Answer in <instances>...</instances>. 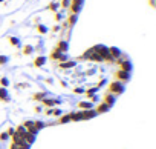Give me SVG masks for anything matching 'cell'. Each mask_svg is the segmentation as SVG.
Segmentation results:
<instances>
[{
    "mask_svg": "<svg viewBox=\"0 0 156 149\" xmlns=\"http://www.w3.org/2000/svg\"><path fill=\"white\" fill-rule=\"evenodd\" d=\"M9 138V135L6 134V132H2V134H0V140H2V141H6Z\"/></svg>",
    "mask_w": 156,
    "mask_h": 149,
    "instance_id": "obj_32",
    "label": "cell"
},
{
    "mask_svg": "<svg viewBox=\"0 0 156 149\" xmlns=\"http://www.w3.org/2000/svg\"><path fill=\"white\" fill-rule=\"evenodd\" d=\"M8 40H9L11 45H14V46H20V40H19L17 37H9Z\"/></svg>",
    "mask_w": 156,
    "mask_h": 149,
    "instance_id": "obj_27",
    "label": "cell"
},
{
    "mask_svg": "<svg viewBox=\"0 0 156 149\" xmlns=\"http://www.w3.org/2000/svg\"><path fill=\"white\" fill-rule=\"evenodd\" d=\"M98 89H100L98 86H94V88H90V89H87V91H86L84 94H86L87 97H89V95H95V94L98 92Z\"/></svg>",
    "mask_w": 156,
    "mask_h": 149,
    "instance_id": "obj_20",
    "label": "cell"
},
{
    "mask_svg": "<svg viewBox=\"0 0 156 149\" xmlns=\"http://www.w3.org/2000/svg\"><path fill=\"white\" fill-rule=\"evenodd\" d=\"M116 63L119 65L121 71H126V72H130V74H132V71H133V65H132V61H130V60H122V58H116Z\"/></svg>",
    "mask_w": 156,
    "mask_h": 149,
    "instance_id": "obj_2",
    "label": "cell"
},
{
    "mask_svg": "<svg viewBox=\"0 0 156 149\" xmlns=\"http://www.w3.org/2000/svg\"><path fill=\"white\" fill-rule=\"evenodd\" d=\"M55 49H57V51H60V52H64V54H66V52H67V49H69V43H67V40H60Z\"/></svg>",
    "mask_w": 156,
    "mask_h": 149,
    "instance_id": "obj_9",
    "label": "cell"
},
{
    "mask_svg": "<svg viewBox=\"0 0 156 149\" xmlns=\"http://www.w3.org/2000/svg\"><path fill=\"white\" fill-rule=\"evenodd\" d=\"M44 112H46V115H52V109H46Z\"/></svg>",
    "mask_w": 156,
    "mask_h": 149,
    "instance_id": "obj_42",
    "label": "cell"
},
{
    "mask_svg": "<svg viewBox=\"0 0 156 149\" xmlns=\"http://www.w3.org/2000/svg\"><path fill=\"white\" fill-rule=\"evenodd\" d=\"M73 92H75V94H84V92H86V89H84V88H81V86H78V88H75V89H73Z\"/></svg>",
    "mask_w": 156,
    "mask_h": 149,
    "instance_id": "obj_31",
    "label": "cell"
},
{
    "mask_svg": "<svg viewBox=\"0 0 156 149\" xmlns=\"http://www.w3.org/2000/svg\"><path fill=\"white\" fill-rule=\"evenodd\" d=\"M115 102H116V97H115L113 94H107V95L104 97V102H103V103H106L109 108H112V106L115 105Z\"/></svg>",
    "mask_w": 156,
    "mask_h": 149,
    "instance_id": "obj_11",
    "label": "cell"
},
{
    "mask_svg": "<svg viewBox=\"0 0 156 149\" xmlns=\"http://www.w3.org/2000/svg\"><path fill=\"white\" fill-rule=\"evenodd\" d=\"M6 134H8V135H9V137H12V135H14V134H16V129H14V128H9V129H8V131H6Z\"/></svg>",
    "mask_w": 156,
    "mask_h": 149,
    "instance_id": "obj_33",
    "label": "cell"
},
{
    "mask_svg": "<svg viewBox=\"0 0 156 149\" xmlns=\"http://www.w3.org/2000/svg\"><path fill=\"white\" fill-rule=\"evenodd\" d=\"M116 79H118V82H121V83H127V82H130V79H132V74L130 72H126V71H118L116 74Z\"/></svg>",
    "mask_w": 156,
    "mask_h": 149,
    "instance_id": "obj_3",
    "label": "cell"
},
{
    "mask_svg": "<svg viewBox=\"0 0 156 149\" xmlns=\"http://www.w3.org/2000/svg\"><path fill=\"white\" fill-rule=\"evenodd\" d=\"M17 86H19V88H28L29 85H28V83H20V85H17Z\"/></svg>",
    "mask_w": 156,
    "mask_h": 149,
    "instance_id": "obj_40",
    "label": "cell"
},
{
    "mask_svg": "<svg viewBox=\"0 0 156 149\" xmlns=\"http://www.w3.org/2000/svg\"><path fill=\"white\" fill-rule=\"evenodd\" d=\"M51 58H54V60H60V63H63V61H66V60H67V54H64V52H60V51L54 49V52L51 54Z\"/></svg>",
    "mask_w": 156,
    "mask_h": 149,
    "instance_id": "obj_5",
    "label": "cell"
},
{
    "mask_svg": "<svg viewBox=\"0 0 156 149\" xmlns=\"http://www.w3.org/2000/svg\"><path fill=\"white\" fill-rule=\"evenodd\" d=\"M83 3H84V0H73V2L70 3L72 14H78V13H80L83 9Z\"/></svg>",
    "mask_w": 156,
    "mask_h": 149,
    "instance_id": "obj_4",
    "label": "cell"
},
{
    "mask_svg": "<svg viewBox=\"0 0 156 149\" xmlns=\"http://www.w3.org/2000/svg\"><path fill=\"white\" fill-rule=\"evenodd\" d=\"M0 100H2V102H9L11 100L8 89L6 88H2V86H0Z\"/></svg>",
    "mask_w": 156,
    "mask_h": 149,
    "instance_id": "obj_12",
    "label": "cell"
},
{
    "mask_svg": "<svg viewBox=\"0 0 156 149\" xmlns=\"http://www.w3.org/2000/svg\"><path fill=\"white\" fill-rule=\"evenodd\" d=\"M37 31H38L40 34H46V32H48V28H46L44 25H38V26H37Z\"/></svg>",
    "mask_w": 156,
    "mask_h": 149,
    "instance_id": "obj_28",
    "label": "cell"
},
{
    "mask_svg": "<svg viewBox=\"0 0 156 149\" xmlns=\"http://www.w3.org/2000/svg\"><path fill=\"white\" fill-rule=\"evenodd\" d=\"M0 85H2V88H8L9 86V79L8 77H2L0 79Z\"/></svg>",
    "mask_w": 156,
    "mask_h": 149,
    "instance_id": "obj_25",
    "label": "cell"
},
{
    "mask_svg": "<svg viewBox=\"0 0 156 149\" xmlns=\"http://www.w3.org/2000/svg\"><path fill=\"white\" fill-rule=\"evenodd\" d=\"M61 19H63V14H60V13H57V14H55V20H57V22H60Z\"/></svg>",
    "mask_w": 156,
    "mask_h": 149,
    "instance_id": "obj_36",
    "label": "cell"
},
{
    "mask_svg": "<svg viewBox=\"0 0 156 149\" xmlns=\"http://www.w3.org/2000/svg\"><path fill=\"white\" fill-rule=\"evenodd\" d=\"M69 3H70L69 0H63V2H61V6H63V8H69Z\"/></svg>",
    "mask_w": 156,
    "mask_h": 149,
    "instance_id": "obj_35",
    "label": "cell"
},
{
    "mask_svg": "<svg viewBox=\"0 0 156 149\" xmlns=\"http://www.w3.org/2000/svg\"><path fill=\"white\" fill-rule=\"evenodd\" d=\"M12 140H14L12 143H16V144H22V143H26V141H25V138H23L22 135H19V134H14V135H12Z\"/></svg>",
    "mask_w": 156,
    "mask_h": 149,
    "instance_id": "obj_18",
    "label": "cell"
},
{
    "mask_svg": "<svg viewBox=\"0 0 156 149\" xmlns=\"http://www.w3.org/2000/svg\"><path fill=\"white\" fill-rule=\"evenodd\" d=\"M32 52H34V48H32L31 45H26L25 49H23V54H25V55H31Z\"/></svg>",
    "mask_w": 156,
    "mask_h": 149,
    "instance_id": "obj_23",
    "label": "cell"
},
{
    "mask_svg": "<svg viewBox=\"0 0 156 149\" xmlns=\"http://www.w3.org/2000/svg\"><path fill=\"white\" fill-rule=\"evenodd\" d=\"M76 20H78V14H70V16H69V19H67V25L72 28V26L76 23Z\"/></svg>",
    "mask_w": 156,
    "mask_h": 149,
    "instance_id": "obj_17",
    "label": "cell"
},
{
    "mask_svg": "<svg viewBox=\"0 0 156 149\" xmlns=\"http://www.w3.org/2000/svg\"><path fill=\"white\" fill-rule=\"evenodd\" d=\"M46 125L43 123V121H40V120H34V128L37 129V131H40V129H43Z\"/></svg>",
    "mask_w": 156,
    "mask_h": 149,
    "instance_id": "obj_22",
    "label": "cell"
},
{
    "mask_svg": "<svg viewBox=\"0 0 156 149\" xmlns=\"http://www.w3.org/2000/svg\"><path fill=\"white\" fill-rule=\"evenodd\" d=\"M8 60H9L8 55H0V66H2V65H6Z\"/></svg>",
    "mask_w": 156,
    "mask_h": 149,
    "instance_id": "obj_29",
    "label": "cell"
},
{
    "mask_svg": "<svg viewBox=\"0 0 156 149\" xmlns=\"http://www.w3.org/2000/svg\"><path fill=\"white\" fill-rule=\"evenodd\" d=\"M41 102H43V105L48 106V108H54V106L60 105V100H58V99H48V97H46V99H43Z\"/></svg>",
    "mask_w": 156,
    "mask_h": 149,
    "instance_id": "obj_7",
    "label": "cell"
},
{
    "mask_svg": "<svg viewBox=\"0 0 156 149\" xmlns=\"http://www.w3.org/2000/svg\"><path fill=\"white\" fill-rule=\"evenodd\" d=\"M109 54L116 60V58H121V55H122V52H121V49L119 48H116V46H110L109 48Z\"/></svg>",
    "mask_w": 156,
    "mask_h": 149,
    "instance_id": "obj_10",
    "label": "cell"
},
{
    "mask_svg": "<svg viewBox=\"0 0 156 149\" xmlns=\"http://www.w3.org/2000/svg\"><path fill=\"white\" fill-rule=\"evenodd\" d=\"M52 114L57 115V117H60L61 115V109H52Z\"/></svg>",
    "mask_w": 156,
    "mask_h": 149,
    "instance_id": "obj_34",
    "label": "cell"
},
{
    "mask_svg": "<svg viewBox=\"0 0 156 149\" xmlns=\"http://www.w3.org/2000/svg\"><path fill=\"white\" fill-rule=\"evenodd\" d=\"M46 60H48V58H46L44 55H38V57L34 60V66H37V68H41L43 65H46Z\"/></svg>",
    "mask_w": 156,
    "mask_h": 149,
    "instance_id": "obj_13",
    "label": "cell"
},
{
    "mask_svg": "<svg viewBox=\"0 0 156 149\" xmlns=\"http://www.w3.org/2000/svg\"><path fill=\"white\" fill-rule=\"evenodd\" d=\"M106 82H107V80H106V79H103V80H101V82L98 83V88H101V86H104V85H106Z\"/></svg>",
    "mask_w": 156,
    "mask_h": 149,
    "instance_id": "obj_38",
    "label": "cell"
},
{
    "mask_svg": "<svg viewBox=\"0 0 156 149\" xmlns=\"http://www.w3.org/2000/svg\"><path fill=\"white\" fill-rule=\"evenodd\" d=\"M109 89H110V94H113V95H121V94H124V91H126V85L121 83V82H113V83H110Z\"/></svg>",
    "mask_w": 156,
    "mask_h": 149,
    "instance_id": "obj_1",
    "label": "cell"
},
{
    "mask_svg": "<svg viewBox=\"0 0 156 149\" xmlns=\"http://www.w3.org/2000/svg\"><path fill=\"white\" fill-rule=\"evenodd\" d=\"M52 31H54V32H58V31H60V26H58V25H55V26L52 28Z\"/></svg>",
    "mask_w": 156,
    "mask_h": 149,
    "instance_id": "obj_39",
    "label": "cell"
},
{
    "mask_svg": "<svg viewBox=\"0 0 156 149\" xmlns=\"http://www.w3.org/2000/svg\"><path fill=\"white\" fill-rule=\"evenodd\" d=\"M75 66H76V60H66V61L58 65L60 69H70V68H75Z\"/></svg>",
    "mask_w": 156,
    "mask_h": 149,
    "instance_id": "obj_6",
    "label": "cell"
},
{
    "mask_svg": "<svg viewBox=\"0 0 156 149\" xmlns=\"http://www.w3.org/2000/svg\"><path fill=\"white\" fill-rule=\"evenodd\" d=\"M78 108L86 111V109H94V103L92 102H80L78 103Z\"/></svg>",
    "mask_w": 156,
    "mask_h": 149,
    "instance_id": "obj_15",
    "label": "cell"
},
{
    "mask_svg": "<svg viewBox=\"0 0 156 149\" xmlns=\"http://www.w3.org/2000/svg\"><path fill=\"white\" fill-rule=\"evenodd\" d=\"M109 111H110V108H109V106H107L106 103H101V105L98 106V109H97V112H98V114H103V112H109Z\"/></svg>",
    "mask_w": 156,
    "mask_h": 149,
    "instance_id": "obj_19",
    "label": "cell"
},
{
    "mask_svg": "<svg viewBox=\"0 0 156 149\" xmlns=\"http://www.w3.org/2000/svg\"><path fill=\"white\" fill-rule=\"evenodd\" d=\"M69 121H70V114H66V115H63V117L58 120L60 125H64V123H69Z\"/></svg>",
    "mask_w": 156,
    "mask_h": 149,
    "instance_id": "obj_21",
    "label": "cell"
},
{
    "mask_svg": "<svg viewBox=\"0 0 156 149\" xmlns=\"http://www.w3.org/2000/svg\"><path fill=\"white\" fill-rule=\"evenodd\" d=\"M16 134H19V135H22V137H23V135L26 134V129H25V126H22V125H20V126H17V129H16Z\"/></svg>",
    "mask_w": 156,
    "mask_h": 149,
    "instance_id": "obj_26",
    "label": "cell"
},
{
    "mask_svg": "<svg viewBox=\"0 0 156 149\" xmlns=\"http://www.w3.org/2000/svg\"><path fill=\"white\" fill-rule=\"evenodd\" d=\"M23 138H25V141H26L28 144H32V143L35 141V135H32V134H29L28 131H26V134L23 135Z\"/></svg>",
    "mask_w": 156,
    "mask_h": 149,
    "instance_id": "obj_16",
    "label": "cell"
},
{
    "mask_svg": "<svg viewBox=\"0 0 156 149\" xmlns=\"http://www.w3.org/2000/svg\"><path fill=\"white\" fill-rule=\"evenodd\" d=\"M32 99L34 100H43V99H46V92H37V94L32 95Z\"/></svg>",
    "mask_w": 156,
    "mask_h": 149,
    "instance_id": "obj_24",
    "label": "cell"
},
{
    "mask_svg": "<svg viewBox=\"0 0 156 149\" xmlns=\"http://www.w3.org/2000/svg\"><path fill=\"white\" fill-rule=\"evenodd\" d=\"M48 9H51V11H57V9H58V3H57V2H52V3L48 6Z\"/></svg>",
    "mask_w": 156,
    "mask_h": 149,
    "instance_id": "obj_30",
    "label": "cell"
},
{
    "mask_svg": "<svg viewBox=\"0 0 156 149\" xmlns=\"http://www.w3.org/2000/svg\"><path fill=\"white\" fill-rule=\"evenodd\" d=\"M95 72H97V69H89V71H87L86 74H87V76H94Z\"/></svg>",
    "mask_w": 156,
    "mask_h": 149,
    "instance_id": "obj_37",
    "label": "cell"
},
{
    "mask_svg": "<svg viewBox=\"0 0 156 149\" xmlns=\"http://www.w3.org/2000/svg\"><path fill=\"white\" fill-rule=\"evenodd\" d=\"M3 2H5V0H0V3H3Z\"/></svg>",
    "mask_w": 156,
    "mask_h": 149,
    "instance_id": "obj_43",
    "label": "cell"
},
{
    "mask_svg": "<svg viewBox=\"0 0 156 149\" xmlns=\"http://www.w3.org/2000/svg\"><path fill=\"white\" fill-rule=\"evenodd\" d=\"M98 115V112L95 109H86L83 111V120H90V118H95Z\"/></svg>",
    "mask_w": 156,
    "mask_h": 149,
    "instance_id": "obj_8",
    "label": "cell"
},
{
    "mask_svg": "<svg viewBox=\"0 0 156 149\" xmlns=\"http://www.w3.org/2000/svg\"><path fill=\"white\" fill-rule=\"evenodd\" d=\"M81 120H83V111L70 112V121H81Z\"/></svg>",
    "mask_w": 156,
    "mask_h": 149,
    "instance_id": "obj_14",
    "label": "cell"
},
{
    "mask_svg": "<svg viewBox=\"0 0 156 149\" xmlns=\"http://www.w3.org/2000/svg\"><path fill=\"white\" fill-rule=\"evenodd\" d=\"M46 83H49V85H52V83H54V79H46Z\"/></svg>",
    "mask_w": 156,
    "mask_h": 149,
    "instance_id": "obj_41",
    "label": "cell"
}]
</instances>
